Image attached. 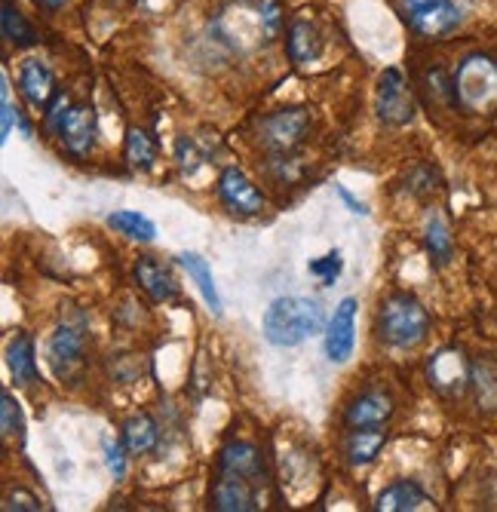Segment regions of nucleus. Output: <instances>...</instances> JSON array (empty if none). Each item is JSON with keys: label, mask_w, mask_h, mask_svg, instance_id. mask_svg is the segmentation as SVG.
I'll use <instances>...</instances> for the list:
<instances>
[{"label": "nucleus", "mask_w": 497, "mask_h": 512, "mask_svg": "<svg viewBox=\"0 0 497 512\" xmlns=\"http://www.w3.org/2000/svg\"><path fill=\"white\" fill-rule=\"evenodd\" d=\"M102 451H105V467H108V473L120 482L126 476V445L105 439L102 442Z\"/></svg>", "instance_id": "nucleus-31"}, {"label": "nucleus", "mask_w": 497, "mask_h": 512, "mask_svg": "<svg viewBox=\"0 0 497 512\" xmlns=\"http://www.w3.org/2000/svg\"><path fill=\"white\" fill-rule=\"evenodd\" d=\"M218 197L231 212H240V215H258L264 209V194L237 166H228L218 175Z\"/></svg>", "instance_id": "nucleus-10"}, {"label": "nucleus", "mask_w": 497, "mask_h": 512, "mask_svg": "<svg viewBox=\"0 0 497 512\" xmlns=\"http://www.w3.org/2000/svg\"><path fill=\"white\" fill-rule=\"evenodd\" d=\"M356 310H359L356 298H344L335 307V313H332V319L326 325V332H323L326 335V356L335 365H341V362H347L353 356V344H356Z\"/></svg>", "instance_id": "nucleus-9"}, {"label": "nucleus", "mask_w": 497, "mask_h": 512, "mask_svg": "<svg viewBox=\"0 0 497 512\" xmlns=\"http://www.w3.org/2000/svg\"><path fill=\"white\" fill-rule=\"evenodd\" d=\"M68 111H71L68 92H56V99H53V102H50V108H47V126L59 132V126H62V120H65V114H68Z\"/></svg>", "instance_id": "nucleus-33"}, {"label": "nucleus", "mask_w": 497, "mask_h": 512, "mask_svg": "<svg viewBox=\"0 0 497 512\" xmlns=\"http://www.w3.org/2000/svg\"><path fill=\"white\" fill-rule=\"evenodd\" d=\"M7 365H10V375L16 378V384L31 387L37 381V350H34V338L28 332H16L10 338Z\"/></svg>", "instance_id": "nucleus-20"}, {"label": "nucleus", "mask_w": 497, "mask_h": 512, "mask_svg": "<svg viewBox=\"0 0 497 512\" xmlns=\"http://www.w3.org/2000/svg\"><path fill=\"white\" fill-rule=\"evenodd\" d=\"M19 89H22V96L31 108L37 111H47L50 102L56 99V77L53 71L47 68V62H40V59H28L19 71Z\"/></svg>", "instance_id": "nucleus-14"}, {"label": "nucleus", "mask_w": 497, "mask_h": 512, "mask_svg": "<svg viewBox=\"0 0 497 512\" xmlns=\"http://www.w3.org/2000/svg\"><path fill=\"white\" fill-rule=\"evenodd\" d=\"M313 126V114L307 108H280L274 114H267L258 123L261 132V145L267 151H277V154H289L292 148H298L307 132Z\"/></svg>", "instance_id": "nucleus-6"}, {"label": "nucleus", "mask_w": 497, "mask_h": 512, "mask_svg": "<svg viewBox=\"0 0 497 512\" xmlns=\"http://www.w3.org/2000/svg\"><path fill=\"white\" fill-rule=\"evenodd\" d=\"M430 384L445 393V396H461L470 384H473V365H467V359L458 350H442L430 359L427 365Z\"/></svg>", "instance_id": "nucleus-11"}, {"label": "nucleus", "mask_w": 497, "mask_h": 512, "mask_svg": "<svg viewBox=\"0 0 497 512\" xmlns=\"http://www.w3.org/2000/svg\"><path fill=\"white\" fill-rule=\"evenodd\" d=\"M59 135H62V145L68 154H74V157L93 154L96 138H99V117H96L93 105H71V111L65 114V120L59 126Z\"/></svg>", "instance_id": "nucleus-8"}, {"label": "nucleus", "mask_w": 497, "mask_h": 512, "mask_svg": "<svg viewBox=\"0 0 497 512\" xmlns=\"http://www.w3.org/2000/svg\"><path fill=\"white\" fill-rule=\"evenodd\" d=\"M335 194L341 197V203L353 212V215H369V209H366V203L363 200H356L347 188H344V184H335Z\"/></svg>", "instance_id": "nucleus-36"}, {"label": "nucleus", "mask_w": 497, "mask_h": 512, "mask_svg": "<svg viewBox=\"0 0 497 512\" xmlns=\"http://www.w3.org/2000/svg\"><path fill=\"white\" fill-rule=\"evenodd\" d=\"M4 37L16 46H34L37 43L34 25L13 7V0H4Z\"/></svg>", "instance_id": "nucleus-27"}, {"label": "nucleus", "mask_w": 497, "mask_h": 512, "mask_svg": "<svg viewBox=\"0 0 497 512\" xmlns=\"http://www.w3.org/2000/svg\"><path fill=\"white\" fill-rule=\"evenodd\" d=\"M455 99L470 114H482L497 105V62L491 56L476 53L458 65Z\"/></svg>", "instance_id": "nucleus-3"}, {"label": "nucleus", "mask_w": 497, "mask_h": 512, "mask_svg": "<svg viewBox=\"0 0 497 512\" xmlns=\"http://www.w3.org/2000/svg\"><path fill=\"white\" fill-rule=\"evenodd\" d=\"M108 227H114L117 234L129 237V240H139V243H151L157 237V224L142 215V212H132V209H120L108 215Z\"/></svg>", "instance_id": "nucleus-23"}, {"label": "nucleus", "mask_w": 497, "mask_h": 512, "mask_svg": "<svg viewBox=\"0 0 497 512\" xmlns=\"http://www.w3.org/2000/svg\"><path fill=\"white\" fill-rule=\"evenodd\" d=\"M157 160V142L145 129H129L126 132V163L135 172H148Z\"/></svg>", "instance_id": "nucleus-24"}, {"label": "nucleus", "mask_w": 497, "mask_h": 512, "mask_svg": "<svg viewBox=\"0 0 497 512\" xmlns=\"http://www.w3.org/2000/svg\"><path fill=\"white\" fill-rule=\"evenodd\" d=\"M218 470L221 473L246 476L252 482H261L264 479V457H261V451L252 442H231V445L221 448Z\"/></svg>", "instance_id": "nucleus-16"}, {"label": "nucleus", "mask_w": 497, "mask_h": 512, "mask_svg": "<svg viewBox=\"0 0 497 512\" xmlns=\"http://www.w3.org/2000/svg\"><path fill=\"white\" fill-rule=\"evenodd\" d=\"M0 427H4V439H10V436H22V430H25L22 405H19V399H16L10 390L0 393Z\"/></svg>", "instance_id": "nucleus-28"}, {"label": "nucleus", "mask_w": 497, "mask_h": 512, "mask_svg": "<svg viewBox=\"0 0 497 512\" xmlns=\"http://www.w3.org/2000/svg\"><path fill=\"white\" fill-rule=\"evenodd\" d=\"M473 390L482 408H497V359H479L473 365Z\"/></svg>", "instance_id": "nucleus-26"}, {"label": "nucleus", "mask_w": 497, "mask_h": 512, "mask_svg": "<svg viewBox=\"0 0 497 512\" xmlns=\"http://www.w3.org/2000/svg\"><path fill=\"white\" fill-rule=\"evenodd\" d=\"M132 273H135V283H139L151 295V301L166 304V301L178 298V286H175L172 273L157 258H139V261H135Z\"/></svg>", "instance_id": "nucleus-17"}, {"label": "nucleus", "mask_w": 497, "mask_h": 512, "mask_svg": "<svg viewBox=\"0 0 497 512\" xmlns=\"http://www.w3.org/2000/svg\"><path fill=\"white\" fill-rule=\"evenodd\" d=\"M111 4H129V0H111Z\"/></svg>", "instance_id": "nucleus-38"}, {"label": "nucleus", "mask_w": 497, "mask_h": 512, "mask_svg": "<svg viewBox=\"0 0 497 512\" xmlns=\"http://www.w3.org/2000/svg\"><path fill=\"white\" fill-rule=\"evenodd\" d=\"M258 482L237 476V473H221L212 485V509L218 512H252L258 509Z\"/></svg>", "instance_id": "nucleus-12"}, {"label": "nucleus", "mask_w": 497, "mask_h": 512, "mask_svg": "<svg viewBox=\"0 0 497 512\" xmlns=\"http://www.w3.org/2000/svg\"><path fill=\"white\" fill-rule=\"evenodd\" d=\"M396 405L393 396L384 390H369L363 396H356L347 411H344V424L347 427H387L393 417Z\"/></svg>", "instance_id": "nucleus-13"}, {"label": "nucleus", "mask_w": 497, "mask_h": 512, "mask_svg": "<svg viewBox=\"0 0 497 512\" xmlns=\"http://www.w3.org/2000/svg\"><path fill=\"white\" fill-rule=\"evenodd\" d=\"M326 310L316 304L313 298H298V295H289V298H277L264 310V338L267 344H274L280 350L286 347H298L316 335L326 332Z\"/></svg>", "instance_id": "nucleus-1"}, {"label": "nucleus", "mask_w": 497, "mask_h": 512, "mask_svg": "<svg viewBox=\"0 0 497 512\" xmlns=\"http://www.w3.org/2000/svg\"><path fill=\"white\" fill-rule=\"evenodd\" d=\"M286 53L292 59V65H310L320 59L323 53V34L313 22L307 19H295L289 25V34H286Z\"/></svg>", "instance_id": "nucleus-18"}, {"label": "nucleus", "mask_w": 497, "mask_h": 512, "mask_svg": "<svg viewBox=\"0 0 497 512\" xmlns=\"http://www.w3.org/2000/svg\"><path fill=\"white\" fill-rule=\"evenodd\" d=\"M86 347H89V335H86L83 316L77 322L65 319L56 325V332L47 344V359H50V368L59 381L80 378V371L86 365Z\"/></svg>", "instance_id": "nucleus-4"}, {"label": "nucleus", "mask_w": 497, "mask_h": 512, "mask_svg": "<svg viewBox=\"0 0 497 512\" xmlns=\"http://www.w3.org/2000/svg\"><path fill=\"white\" fill-rule=\"evenodd\" d=\"M387 445V430L384 427H350L344 439V454L350 467H369L378 460V454Z\"/></svg>", "instance_id": "nucleus-15"}, {"label": "nucleus", "mask_w": 497, "mask_h": 512, "mask_svg": "<svg viewBox=\"0 0 497 512\" xmlns=\"http://www.w3.org/2000/svg\"><path fill=\"white\" fill-rule=\"evenodd\" d=\"M280 25H283L280 4H277V0H264V4H261V31L267 34V40H274L280 34Z\"/></svg>", "instance_id": "nucleus-32"}, {"label": "nucleus", "mask_w": 497, "mask_h": 512, "mask_svg": "<svg viewBox=\"0 0 497 512\" xmlns=\"http://www.w3.org/2000/svg\"><path fill=\"white\" fill-rule=\"evenodd\" d=\"M4 509H7V512H13V509H31V512H37V509H40V497L31 494V491H25V488H16V491L7 494Z\"/></svg>", "instance_id": "nucleus-34"}, {"label": "nucleus", "mask_w": 497, "mask_h": 512, "mask_svg": "<svg viewBox=\"0 0 497 512\" xmlns=\"http://www.w3.org/2000/svg\"><path fill=\"white\" fill-rule=\"evenodd\" d=\"M427 332H430V313L415 295L396 292L381 304L378 335L387 347H396V350L418 347L427 338Z\"/></svg>", "instance_id": "nucleus-2"}, {"label": "nucleus", "mask_w": 497, "mask_h": 512, "mask_svg": "<svg viewBox=\"0 0 497 512\" xmlns=\"http://www.w3.org/2000/svg\"><path fill=\"white\" fill-rule=\"evenodd\" d=\"M375 111L378 120L384 126H409L415 120V99L409 86H405V77L399 68H387L378 80V92H375Z\"/></svg>", "instance_id": "nucleus-7"}, {"label": "nucleus", "mask_w": 497, "mask_h": 512, "mask_svg": "<svg viewBox=\"0 0 497 512\" xmlns=\"http://www.w3.org/2000/svg\"><path fill=\"white\" fill-rule=\"evenodd\" d=\"M402 16L421 37H448L464 22L455 0H402Z\"/></svg>", "instance_id": "nucleus-5"}, {"label": "nucleus", "mask_w": 497, "mask_h": 512, "mask_svg": "<svg viewBox=\"0 0 497 512\" xmlns=\"http://www.w3.org/2000/svg\"><path fill=\"white\" fill-rule=\"evenodd\" d=\"M307 270L313 273V276H320L326 286H332L335 279L341 276V270H344V261H341V252L335 249V252H329V255H323V258H316V261H310L307 264Z\"/></svg>", "instance_id": "nucleus-30"}, {"label": "nucleus", "mask_w": 497, "mask_h": 512, "mask_svg": "<svg viewBox=\"0 0 497 512\" xmlns=\"http://www.w3.org/2000/svg\"><path fill=\"white\" fill-rule=\"evenodd\" d=\"M175 160H178V169H182L185 175H194L203 163H206V154L200 151L197 138L194 135H182L175 142Z\"/></svg>", "instance_id": "nucleus-29"}, {"label": "nucleus", "mask_w": 497, "mask_h": 512, "mask_svg": "<svg viewBox=\"0 0 497 512\" xmlns=\"http://www.w3.org/2000/svg\"><path fill=\"white\" fill-rule=\"evenodd\" d=\"M0 114H4V126H0V138H10L13 132V123L19 120V111L13 108V99H10V86H7V74H4V105H0Z\"/></svg>", "instance_id": "nucleus-35"}, {"label": "nucleus", "mask_w": 497, "mask_h": 512, "mask_svg": "<svg viewBox=\"0 0 497 512\" xmlns=\"http://www.w3.org/2000/svg\"><path fill=\"white\" fill-rule=\"evenodd\" d=\"M178 264L188 270V276L194 279V286L200 289V295L209 304V310L215 316H221V295H218V286H215V279H212L209 261L203 255H197V252H182V255H178Z\"/></svg>", "instance_id": "nucleus-21"}, {"label": "nucleus", "mask_w": 497, "mask_h": 512, "mask_svg": "<svg viewBox=\"0 0 497 512\" xmlns=\"http://www.w3.org/2000/svg\"><path fill=\"white\" fill-rule=\"evenodd\" d=\"M157 439H160V427H157V421L148 411L129 417V421L123 424V445H126L129 454H148V451H154Z\"/></svg>", "instance_id": "nucleus-22"}, {"label": "nucleus", "mask_w": 497, "mask_h": 512, "mask_svg": "<svg viewBox=\"0 0 497 512\" xmlns=\"http://www.w3.org/2000/svg\"><path fill=\"white\" fill-rule=\"evenodd\" d=\"M37 7H47V10H59V7H65V0H34Z\"/></svg>", "instance_id": "nucleus-37"}, {"label": "nucleus", "mask_w": 497, "mask_h": 512, "mask_svg": "<svg viewBox=\"0 0 497 512\" xmlns=\"http://www.w3.org/2000/svg\"><path fill=\"white\" fill-rule=\"evenodd\" d=\"M430 503L427 491L412 482V479H402V482H393L390 488H384L375 500V509L378 512H415V509H424Z\"/></svg>", "instance_id": "nucleus-19"}, {"label": "nucleus", "mask_w": 497, "mask_h": 512, "mask_svg": "<svg viewBox=\"0 0 497 512\" xmlns=\"http://www.w3.org/2000/svg\"><path fill=\"white\" fill-rule=\"evenodd\" d=\"M424 243H427V252H430V258L439 264V267H445L448 261H451V255H455V246H451V234H448V227H445V221H442V215H430L427 218V234H424Z\"/></svg>", "instance_id": "nucleus-25"}]
</instances>
